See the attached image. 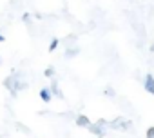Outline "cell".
<instances>
[{
	"label": "cell",
	"instance_id": "1",
	"mask_svg": "<svg viewBox=\"0 0 154 138\" xmlns=\"http://www.w3.org/2000/svg\"><path fill=\"white\" fill-rule=\"evenodd\" d=\"M105 125H107V122H105V120H98L96 124H89V125H87V129H89V133L96 134L98 138H103V136H105V129H103Z\"/></svg>",
	"mask_w": 154,
	"mask_h": 138
},
{
	"label": "cell",
	"instance_id": "2",
	"mask_svg": "<svg viewBox=\"0 0 154 138\" xmlns=\"http://www.w3.org/2000/svg\"><path fill=\"white\" fill-rule=\"evenodd\" d=\"M111 127L112 129H120V131H131L132 122L127 120V118H123V116H120V118H116V120L111 122Z\"/></svg>",
	"mask_w": 154,
	"mask_h": 138
},
{
	"label": "cell",
	"instance_id": "3",
	"mask_svg": "<svg viewBox=\"0 0 154 138\" xmlns=\"http://www.w3.org/2000/svg\"><path fill=\"white\" fill-rule=\"evenodd\" d=\"M143 89H145L149 95L154 96V75H150V73L145 75V78H143Z\"/></svg>",
	"mask_w": 154,
	"mask_h": 138
},
{
	"label": "cell",
	"instance_id": "4",
	"mask_svg": "<svg viewBox=\"0 0 154 138\" xmlns=\"http://www.w3.org/2000/svg\"><path fill=\"white\" fill-rule=\"evenodd\" d=\"M40 98H42L44 102H51V100H53L51 89H49V87H42V89H40Z\"/></svg>",
	"mask_w": 154,
	"mask_h": 138
},
{
	"label": "cell",
	"instance_id": "5",
	"mask_svg": "<svg viewBox=\"0 0 154 138\" xmlns=\"http://www.w3.org/2000/svg\"><path fill=\"white\" fill-rule=\"evenodd\" d=\"M89 124H91L89 116H85V114H78V116H76V125H78V127H87Z\"/></svg>",
	"mask_w": 154,
	"mask_h": 138
},
{
	"label": "cell",
	"instance_id": "6",
	"mask_svg": "<svg viewBox=\"0 0 154 138\" xmlns=\"http://www.w3.org/2000/svg\"><path fill=\"white\" fill-rule=\"evenodd\" d=\"M76 55H80V49L78 47H69V49H65V56L67 58H74Z\"/></svg>",
	"mask_w": 154,
	"mask_h": 138
},
{
	"label": "cell",
	"instance_id": "7",
	"mask_svg": "<svg viewBox=\"0 0 154 138\" xmlns=\"http://www.w3.org/2000/svg\"><path fill=\"white\" fill-rule=\"evenodd\" d=\"M49 89H51V93H53V96H60V98H62V96H63V95H62V91H60V87H58V84H56V82H53V86H51V87H49Z\"/></svg>",
	"mask_w": 154,
	"mask_h": 138
},
{
	"label": "cell",
	"instance_id": "8",
	"mask_svg": "<svg viewBox=\"0 0 154 138\" xmlns=\"http://www.w3.org/2000/svg\"><path fill=\"white\" fill-rule=\"evenodd\" d=\"M58 45H60V40H58V38H53V40H51V44H49V51H51V53H53V51H56V47H58Z\"/></svg>",
	"mask_w": 154,
	"mask_h": 138
},
{
	"label": "cell",
	"instance_id": "9",
	"mask_svg": "<svg viewBox=\"0 0 154 138\" xmlns=\"http://www.w3.org/2000/svg\"><path fill=\"white\" fill-rule=\"evenodd\" d=\"M44 75H45L47 78H53V77H54V67H47L45 71H44Z\"/></svg>",
	"mask_w": 154,
	"mask_h": 138
},
{
	"label": "cell",
	"instance_id": "10",
	"mask_svg": "<svg viewBox=\"0 0 154 138\" xmlns=\"http://www.w3.org/2000/svg\"><path fill=\"white\" fill-rule=\"evenodd\" d=\"M145 138H154V125L147 129V133H145Z\"/></svg>",
	"mask_w": 154,
	"mask_h": 138
},
{
	"label": "cell",
	"instance_id": "11",
	"mask_svg": "<svg viewBox=\"0 0 154 138\" xmlns=\"http://www.w3.org/2000/svg\"><path fill=\"white\" fill-rule=\"evenodd\" d=\"M105 95H109V96H114V91H112L111 87H107V89H105Z\"/></svg>",
	"mask_w": 154,
	"mask_h": 138
},
{
	"label": "cell",
	"instance_id": "12",
	"mask_svg": "<svg viewBox=\"0 0 154 138\" xmlns=\"http://www.w3.org/2000/svg\"><path fill=\"white\" fill-rule=\"evenodd\" d=\"M0 42H6V36H4L2 33H0Z\"/></svg>",
	"mask_w": 154,
	"mask_h": 138
},
{
	"label": "cell",
	"instance_id": "13",
	"mask_svg": "<svg viewBox=\"0 0 154 138\" xmlns=\"http://www.w3.org/2000/svg\"><path fill=\"white\" fill-rule=\"evenodd\" d=\"M149 49H150V53H154V44H150V47H149Z\"/></svg>",
	"mask_w": 154,
	"mask_h": 138
},
{
	"label": "cell",
	"instance_id": "14",
	"mask_svg": "<svg viewBox=\"0 0 154 138\" xmlns=\"http://www.w3.org/2000/svg\"><path fill=\"white\" fill-rule=\"evenodd\" d=\"M0 64H2V58H0Z\"/></svg>",
	"mask_w": 154,
	"mask_h": 138
}]
</instances>
